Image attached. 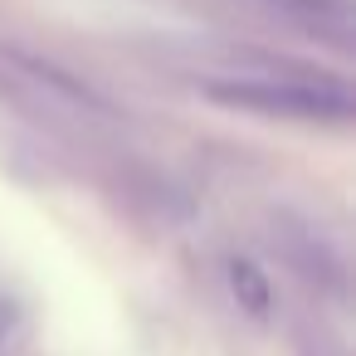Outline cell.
Wrapping results in <instances>:
<instances>
[{
	"mask_svg": "<svg viewBox=\"0 0 356 356\" xmlns=\"http://www.w3.org/2000/svg\"><path fill=\"white\" fill-rule=\"evenodd\" d=\"M273 6H288V10H302V15H327L332 0H273Z\"/></svg>",
	"mask_w": 356,
	"mask_h": 356,
	"instance_id": "3957f363",
	"label": "cell"
},
{
	"mask_svg": "<svg viewBox=\"0 0 356 356\" xmlns=\"http://www.w3.org/2000/svg\"><path fill=\"white\" fill-rule=\"evenodd\" d=\"M210 103L259 113V118H302V122H346L351 93L337 83H259V79H229V83H200Z\"/></svg>",
	"mask_w": 356,
	"mask_h": 356,
	"instance_id": "6da1fadb",
	"label": "cell"
},
{
	"mask_svg": "<svg viewBox=\"0 0 356 356\" xmlns=\"http://www.w3.org/2000/svg\"><path fill=\"white\" fill-rule=\"evenodd\" d=\"M229 288H234L239 307H244V312H254V317H264V312H268V302H273V288H268L264 268H259V264H249V259H234V264H229Z\"/></svg>",
	"mask_w": 356,
	"mask_h": 356,
	"instance_id": "7a4b0ae2",
	"label": "cell"
}]
</instances>
